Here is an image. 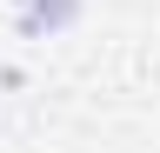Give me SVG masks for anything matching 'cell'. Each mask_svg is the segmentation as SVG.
Here are the masks:
<instances>
[{"label":"cell","instance_id":"cell-1","mask_svg":"<svg viewBox=\"0 0 160 153\" xmlns=\"http://www.w3.org/2000/svg\"><path fill=\"white\" fill-rule=\"evenodd\" d=\"M13 13H20V33L47 40V33H67L80 20V0H13Z\"/></svg>","mask_w":160,"mask_h":153}]
</instances>
